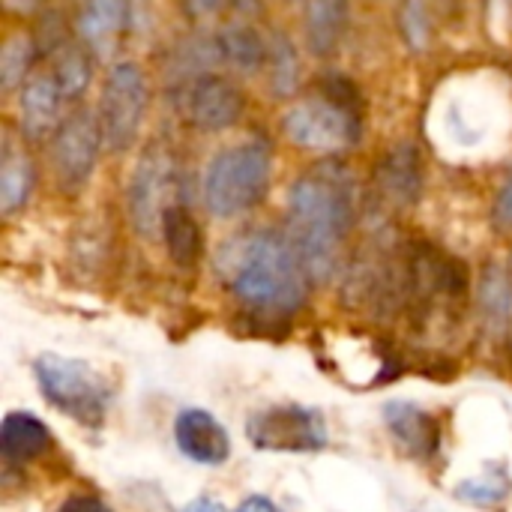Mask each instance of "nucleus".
Wrapping results in <instances>:
<instances>
[{"label": "nucleus", "instance_id": "1", "mask_svg": "<svg viewBox=\"0 0 512 512\" xmlns=\"http://www.w3.org/2000/svg\"><path fill=\"white\" fill-rule=\"evenodd\" d=\"M357 201V180L336 156H324L294 180L285 234L312 282L324 285L336 276L345 240L357 225Z\"/></svg>", "mask_w": 512, "mask_h": 512}, {"label": "nucleus", "instance_id": "2", "mask_svg": "<svg viewBox=\"0 0 512 512\" xmlns=\"http://www.w3.org/2000/svg\"><path fill=\"white\" fill-rule=\"evenodd\" d=\"M216 270L237 303L258 315H294L306 306L309 273L288 240L273 228H252L231 237L216 261Z\"/></svg>", "mask_w": 512, "mask_h": 512}, {"label": "nucleus", "instance_id": "3", "mask_svg": "<svg viewBox=\"0 0 512 512\" xmlns=\"http://www.w3.org/2000/svg\"><path fill=\"white\" fill-rule=\"evenodd\" d=\"M273 150L264 138H249L243 144L219 150L201 177V201L210 216L234 219L255 210L270 189Z\"/></svg>", "mask_w": 512, "mask_h": 512}, {"label": "nucleus", "instance_id": "4", "mask_svg": "<svg viewBox=\"0 0 512 512\" xmlns=\"http://www.w3.org/2000/svg\"><path fill=\"white\" fill-rule=\"evenodd\" d=\"M36 384L42 396L69 420L81 426H102L111 405V384L84 360L42 354L33 363Z\"/></svg>", "mask_w": 512, "mask_h": 512}, {"label": "nucleus", "instance_id": "5", "mask_svg": "<svg viewBox=\"0 0 512 512\" xmlns=\"http://www.w3.org/2000/svg\"><path fill=\"white\" fill-rule=\"evenodd\" d=\"M147 105H150V84L141 66L132 60L111 63V69L105 72V81L99 90V108H96L108 153H126L138 141L144 117H147Z\"/></svg>", "mask_w": 512, "mask_h": 512}, {"label": "nucleus", "instance_id": "6", "mask_svg": "<svg viewBox=\"0 0 512 512\" xmlns=\"http://www.w3.org/2000/svg\"><path fill=\"white\" fill-rule=\"evenodd\" d=\"M177 192V159L174 150L162 141H153L138 156L129 186H126V213L138 237L153 240L162 234V219Z\"/></svg>", "mask_w": 512, "mask_h": 512}, {"label": "nucleus", "instance_id": "7", "mask_svg": "<svg viewBox=\"0 0 512 512\" xmlns=\"http://www.w3.org/2000/svg\"><path fill=\"white\" fill-rule=\"evenodd\" d=\"M282 132L300 150L336 156L363 138V111H351L336 99L318 93L309 99H297L282 114Z\"/></svg>", "mask_w": 512, "mask_h": 512}, {"label": "nucleus", "instance_id": "8", "mask_svg": "<svg viewBox=\"0 0 512 512\" xmlns=\"http://www.w3.org/2000/svg\"><path fill=\"white\" fill-rule=\"evenodd\" d=\"M102 129H99V114L93 108H75L66 114L60 123L57 135L51 138V162H54V177L63 192H78L90 183L99 153H102Z\"/></svg>", "mask_w": 512, "mask_h": 512}, {"label": "nucleus", "instance_id": "9", "mask_svg": "<svg viewBox=\"0 0 512 512\" xmlns=\"http://www.w3.org/2000/svg\"><path fill=\"white\" fill-rule=\"evenodd\" d=\"M246 435L255 450L267 453H318L327 447V423L321 411L303 405H276L258 411Z\"/></svg>", "mask_w": 512, "mask_h": 512}, {"label": "nucleus", "instance_id": "10", "mask_svg": "<svg viewBox=\"0 0 512 512\" xmlns=\"http://www.w3.org/2000/svg\"><path fill=\"white\" fill-rule=\"evenodd\" d=\"M183 111L198 132H228L246 111V93L231 78L207 72L183 87Z\"/></svg>", "mask_w": 512, "mask_h": 512}, {"label": "nucleus", "instance_id": "11", "mask_svg": "<svg viewBox=\"0 0 512 512\" xmlns=\"http://www.w3.org/2000/svg\"><path fill=\"white\" fill-rule=\"evenodd\" d=\"M63 90L51 72H33L18 90V126L21 135L33 144L51 141L66 120Z\"/></svg>", "mask_w": 512, "mask_h": 512}, {"label": "nucleus", "instance_id": "12", "mask_svg": "<svg viewBox=\"0 0 512 512\" xmlns=\"http://www.w3.org/2000/svg\"><path fill=\"white\" fill-rule=\"evenodd\" d=\"M375 192L396 210H411L423 198V159L414 141L393 144L375 165Z\"/></svg>", "mask_w": 512, "mask_h": 512}, {"label": "nucleus", "instance_id": "13", "mask_svg": "<svg viewBox=\"0 0 512 512\" xmlns=\"http://www.w3.org/2000/svg\"><path fill=\"white\" fill-rule=\"evenodd\" d=\"M174 441L180 453L198 465H222L231 456V438L225 426L204 408H186L177 414Z\"/></svg>", "mask_w": 512, "mask_h": 512}, {"label": "nucleus", "instance_id": "14", "mask_svg": "<svg viewBox=\"0 0 512 512\" xmlns=\"http://www.w3.org/2000/svg\"><path fill=\"white\" fill-rule=\"evenodd\" d=\"M351 27V0H306L303 9V33H306V48L327 60L333 57L345 33Z\"/></svg>", "mask_w": 512, "mask_h": 512}, {"label": "nucleus", "instance_id": "15", "mask_svg": "<svg viewBox=\"0 0 512 512\" xmlns=\"http://www.w3.org/2000/svg\"><path fill=\"white\" fill-rule=\"evenodd\" d=\"M75 24L93 57H105L129 24V0H84Z\"/></svg>", "mask_w": 512, "mask_h": 512}, {"label": "nucleus", "instance_id": "16", "mask_svg": "<svg viewBox=\"0 0 512 512\" xmlns=\"http://www.w3.org/2000/svg\"><path fill=\"white\" fill-rule=\"evenodd\" d=\"M384 423L393 432V438L408 450L414 459H432L438 450V423L432 414H426L420 405L411 402H387Z\"/></svg>", "mask_w": 512, "mask_h": 512}, {"label": "nucleus", "instance_id": "17", "mask_svg": "<svg viewBox=\"0 0 512 512\" xmlns=\"http://www.w3.org/2000/svg\"><path fill=\"white\" fill-rule=\"evenodd\" d=\"M216 45H219L222 63L243 75H255L267 66L270 39H264L261 30L246 21H231V24L219 27Z\"/></svg>", "mask_w": 512, "mask_h": 512}, {"label": "nucleus", "instance_id": "18", "mask_svg": "<svg viewBox=\"0 0 512 512\" xmlns=\"http://www.w3.org/2000/svg\"><path fill=\"white\" fill-rule=\"evenodd\" d=\"M51 450V432L48 426L24 411L6 414L0 426V453L9 465H27Z\"/></svg>", "mask_w": 512, "mask_h": 512}, {"label": "nucleus", "instance_id": "19", "mask_svg": "<svg viewBox=\"0 0 512 512\" xmlns=\"http://www.w3.org/2000/svg\"><path fill=\"white\" fill-rule=\"evenodd\" d=\"M36 189V165L27 150L6 144L0 156V213L15 216L24 210Z\"/></svg>", "mask_w": 512, "mask_h": 512}, {"label": "nucleus", "instance_id": "20", "mask_svg": "<svg viewBox=\"0 0 512 512\" xmlns=\"http://www.w3.org/2000/svg\"><path fill=\"white\" fill-rule=\"evenodd\" d=\"M162 240H165L171 261L183 270L195 267L204 255V231L186 204L168 207V213L162 219Z\"/></svg>", "mask_w": 512, "mask_h": 512}, {"label": "nucleus", "instance_id": "21", "mask_svg": "<svg viewBox=\"0 0 512 512\" xmlns=\"http://www.w3.org/2000/svg\"><path fill=\"white\" fill-rule=\"evenodd\" d=\"M51 75L57 78L66 99H81L93 81V51L84 42L66 39L51 51Z\"/></svg>", "mask_w": 512, "mask_h": 512}, {"label": "nucleus", "instance_id": "22", "mask_svg": "<svg viewBox=\"0 0 512 512\" xmlns=\"http://www.w3.org/2000/svg\"><path fill=\"white\" fill-rule=\"evenodd\" d=\"M270 54H267V75H270V90L276 99H291L300 93L303 84V63L300 54L291 42L288 33L273 30L270 36Z\"/></svg>", "mask_w": 512, "mask_h": 512}, {"label": "nucleus", "instance_id": "23", "mask_svg": "<svg viewBox=\"0 0 512 512\" xmlns=\"http://www.w3.org/2000/svg\"><path fill=\"white\" fill-rule=\"evenodd\" d=\"M480 312L492 330H507L512 321V279L510 273L498 264H489L480 276L477 291Z\"/></svg>", "mask_w": 512, "mask_h": 512}, {"label": "nucleus", "instance_id": "24", "mask_svg": "<svg viewBox=\"0 0 512 512\" xmlns=\"http://www.w3.org/2000/svg\"><path fill=\"white\" fill-rule=\"evenodd\" d=\"M39 54V42L33 33L27 30H15L3 39L0 48V87L9 90H21V84L33 75V63Z\"/></svg>", "mask_w": 512, "mask_h": 512}, {"label": "nucleus", "instance_id": "25", "mask_svg": "<svg viewBox=\"0 0 512 512\" xmlns=\"http://www.w3.org/2000/svg\"><path fill=\"white\" fill-rule=\"evenodd\" d=\"M396 24H399L402 42L411 51H417V54L429 51L435 27H432V12H429L426 0H402L399 12H396Z\"/></svg>", "mask_w": 512, "mask_h": 512}, {"label": "nucleus", "instance_id": "26", "mask_svg": "<svg viewBox=\"0 0 512 512\" xmlns=\"http://www.w3.org/2000/svg\"><path fill=\"white\" fill-rule=\"evenodd\" d=\"M510 492V477L501 468H486L480 477H471L456 486V498L474 507H492L501 504Z\"/></svg>", "mask_w": 512, "mask_h": 512}, {"label": "nucleus", "instance_id": "27", "mask_svg": "<svg viewBox=\"0 0 512 512\" xmlns=\"http://www.w3.org/2000/svg\"><path fill=\"white\" fill-rule=\"evenodd\" d=\"M318 93L336 99L339 105L351 108V111H363V93L360 87L348 78V75H339V72H330L318 81Z\"/></svg>", "mask_w": 512, "mask_h": 512}, {"label": "nucleus", "instance_id": "28", "mask_svg": "<svg viewBox=\"0 0 512 512\" xmlns=\"http://www.w3.org/2000/svg\"><path fill=\"white\" fill-rule=\"evenodd\" d=\"M492 225H495V231H501V234H510L512 231V174L504 180V186H501L498 195H495V204H492Z\"/></svg>", "mask_w": 512, "mask_h": 512}, {"label": "nucleus", "instance_id": "29", "mask_svg": "<svg viewBox=\"0 0 512 512\" xmlns=\"http://www.w3.org/2000/svg\"><path fill=\"white\" fill-rule=\"evenodd\" d=\"M57 512H111L99 498H93V495H72V498H66L63 504H60V510Z\"/></svg>", "mask_w": 512, "mask_h": 512}, {"label": "nucleus", "instance_id": "30", "mask_svg": "<svg viewBox=\"0 0 512 512\" xmlns=\"http://www.w3.org/2000/svg\"><path fill=\"white\" fill-rule=\"evenodd\" d=\"M183 3H186V9H189L192 15L207 18V15L222 12V9H225V3H231V0H183Z\"/></svg>", "mask_w": 512, "mask_h": 512}, {"label": "nucleus", "instance_id": "31", "mask_svg": "<svg viewBox=\"0 0 512 512\" xmlns=\"http://www.w3.org/2000/svg\"><path fill=\"white\" fill-rule=\"evenodd\" d=\"M237 512H279L267 498H258V495H252V498H246L243 504H240V510Z\"/></svg>", "mask_w": 512, "mask_h": 512}, {"label": "nucleus", "instance_id": "32", "mask_svg": "<svg viewBox=\"0 0 512 512\" xmlns=\"http://www.w3.org/2000/svg\"><path fill=\"white\" fill-rule=\"evenodd\" d=\"M6 6L15 9V12H33V9L42 6V0H6Z\"/></svg>", "mask_w": 512, "mask_h": 512}, {"label": "nucleus", "instance_id": "33", "mask_svg": "<svg viewBox=\"0 0 512 512\" xmlns=\"http://www.w3.org/2000/svg\"><path fill=\"white\" fill-rule=\"evenodd\" d=\"M186 512H225L222 507H216V504H210V501H195L192 507Z\"/></svg>", "mask_w": 512, "mask_h": 512}, {"label": "nucleus", "instance_id": "34", "mask_svg": "<svg viewBox=\"0 0 512 512\" xmlns=\"http://www.w3.org/2000/svg\"><path fill=\"white\" fill-rule=\"evenodd\" d=\"M240 12H258V6H261V0H231Z\"/></svg>", "mask_w": 512, "mask_h": 512}]
</instances>
